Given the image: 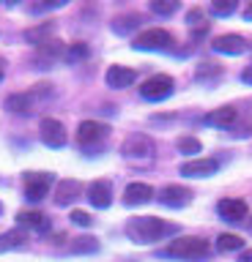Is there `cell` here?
Here are the masks:
<instances>
[{
    "label": "cell",
    "instance_id": "5",
    "mask_svg": "<svg viewBox=\"0 0 252 262\" xmlns=\"http://www.w3.org/2000/svg\"><path fill=\"white\" fill-rule=\"evenodd\" d=\"M55 183V178L50 172H28L25 175V196L30 202H38L50 194V188Z\"/></svg>",
    "mask_w": 252,
    "mask_h": 262
},
{
    "label": "cell",
    "instance_id": "35",
    "mask_svg": "<svg viewBox=\"0 0 252 262\" xmlns=\"http://www.w3.org/2000/svg\"><path fill=\"white\" fill-rule=\"evenodd\" d=\"M3 77H6V60L0 57V82H3Z\"/></svg>",
    "mask_w": 252,
    "mask_h": 262
},
{
    "label": "cell",
    "instance_id": "36",
    "mask_svg": "<svg viewBox=\"0 0 252 262\" xmlns=\"http://www.w3.org/2000/svg\"><path fill=\"white\" fill-rule=\"evenodd\" d=\"M0 213H3V205H0Z\"/></svg>",
    "mask_w": 252,
    "mask_h": 262
},
{
    "label": "cell",
    "instance_id": "6",
    "mask_svg": "<svg viewBox=\"0 0 252 262\" xmlns=\"http://www.w3.org/2000/svg\"><path fill=\"white\" fill-rule=\"evenodd\" d=\"M110 134V126H104L99 120H83L77 126V142L83 147H91L96 142H102V139H107Z\"/></svg>",
    "mask_w": 252,
    "mask_h": 262
},
{
    "label": "cell",
    "instance_id": "29",
    "mask_svg": "<svg viewBox=\"0 0 252 262\" xmlns=\"http://www.w3.org/2000/svg\"><path fill=\"white\" fill-rule=\"evenodd\" d=\"M178 150H181V153H200V142H198V139H195V137H181V139H178Z\"/></svg>",
    "mask_w": 252,
    "mask_h": 262
},
{
    "label": "cell",
    "instance_id": "9",
    "mask_svg": "<svg viewBox=\"0 0 252 262\" xmlns=\"http://www.w3.org/2000/svg\"><path fill=\"white\" fill-rule=\"evenodd\" d=\"M217 210H219V216H222L225 221H233V224H239V221L247 219V202L244 200H236V196H227V200H219L217 205Z\"/></svg>",
    "mask_w": 252,
    "mask_h": 262
},
{
    "label": "cell",
    "instance_id": "31",
    "mask_svg": "<svg viewBox=\"0 0 252 262\" xmlns=\"http://www.w3.org/2000/svg\"><path fill=\"white\" fill-rule=\"evenodd\" d=\"M186 19H189V25H198L203 19V11H200V8H192V11L186 14Z\"/></svg>",
    "mask_w": 252,
    "mask_h": 262
},
{
    "label": "cell",
    "instance_id": "14",
    "mask_svg": "<svg viewBox=\"0 0 252 262\" xmlns=\"http://www.w3.org/2000/svg\"><path fill=\"white\" fill-rule=\"evenodd\" d=\"M88 200H91L93 208H110V202H112L110 180H93V183L88 186Z\"/></svg>",
    "mask_w": 252,
    "mask_h": 262
},
{
    "label": "cell",
    "instance_id": "32",
    "mask_svg": "<svg viewBox=\"0 0 252 262\" xmlns=\"http://www.w3.org/2000/svg\"><path fill=\"white\" fill-rule=\"evenodd\" d=\"M239 262H252V249H249V251H241V257H239Z\"/></svg>",
    "mask_w": 252,
    "mask_h": 262
},
{
    "label": "cell",
    "instance_id": "12",
    "mask_svg": "<svg viewBox=\"0 0 252 262\" xmlns=\"http://www.w3.org/2000/svg\"><path fill=\"white\" fill-rule=\"evenodd\" d=\"M211 49L219 52V55H241V52H247V41H244L241 36H236V33H227V36L214 38Z\"/></svg>",
    "mask_w": 252,
    "mask_h": 262
},
{
    "label": "cell",
    "instance_id": "25",
    "mask_svg": "<svg viewBox=\"0 0 252 262\" xmlns=\"http://www.w3.org/2000/svg\"><path fill=\"white\" fill-rule=\"evenodd\" d=\"M151 11H153V14H162V16L176 14V11H178V0H153V3H151Z\"/></svg>",
    "mask_w": 252,
    "mask_h": 262
},
{
    "label": "cell",
    "instance_id": "10",
    "mask_svg": "<svg viewBox=\"0 0 252 262\" xmlns=\"http://www.w3.org/2000/svg\"><path fill=\"white\" fill-rule=\"evenodd\" d=\"M219 169L217 159H195V161H184L181 164V175L186 178H208Z\"/></svg>",
    "mask_w": 252,
    "mask_h": 262
},
{
    "label": "cell",
    "instance_id": "17",
    "mask_svg": "<svg viewBox=\"0 0 252 262\" xmlns=\"http://www.w3.org/2000/svg\"><path fill=\"white\" fill-rule=\"evenodd\" d=\"M80 191H83V183L80 180H61L58 188H55V202L58 205H71L80 196Z\"/></svg>",
    "mask_w": 252,
    "mask_h": 262
},
{
    "label": "cell",
    "instance_id": "15",
    "mask_svg": "<svg viewBox=\"0 0 252 262\" xmlns=\"http://www.w3.org/2000/svg\"><path fill=\"white\" fill-rule=\"evenodd\" d=\"M17 221H20V229L28 227V229H33V232H47V229H50V219L38 210H20Z\"/></svg>",
    "mask_w": 252,
    "mask_h": 262
},
{
    "label": "cell",
    "instance_id": "28",
    "mask_svg": "<svg viewBox=\"0 0 252 262\" xmlns=\"http://www.w3.org/2000/svg\"><path fill=\"white\" fill-rule=\"evenodd\" d=\"M211 11H214L217 16H227L236 11V0H214L211 3Z\"/></svg>",
    "mask_w": 252,
    "mask_h": 262
},
{
    "label": "cell",
    "instance_id": "27",
    "mask_svg": "<svg viewBox=\"0 0 252 262\" xmlns=\"http://www.w3.org/2000/svg\"><path fill=\"white\" fill-rule=\"evenodd\" d=\"M91 55V49H88V44H83V41H77V44H71L69 49H66V60H83V57H88Z\"/></svg>",
    "mask_w": 252,
    "mask_h": 262
},
{
    "label": "cell",
    "instance_id": "30",
    "mask_svg": "<svg viewBox=\"0 0 252 262\" xmlns=\"http://www.w3.org/2000/svg\"><path fill=\"white\" fill-rule=\"evenodd\" d=\"M71 221H74V224L77 227H91L93 224V219L91 216H88V213L85 210H71V216H69Z\"/></svg>",
    "mask_w": 252,
    "mask_h": 262
},
{
    "label": "cell",
    "instance_id": "23",
    "mask_svg": "<svg viewBox=\"0 0 252 262\" xmlns=\"http://www.w3.org/2000/svg\"><path fill=\"white\" fill-rule=\"evenodd\" d=\"M217 249L219 251H241L244 249V241H241L239 235H233V232H225V235L217 237Z\"/></svg>",
    "mask_w": 252,
    "mask_h": 262
},
{
    "label": "cell",
    "instance_id": "13",
    "mask_svg": "<svg viewBox=\"0 0 252 262\" xmlns=\"http://www.w3.org/2000/svg\"><path fill=\"white\" fill-rule=\"evenodd\" d=\"M104 79H107V85L110 88H129V85H134V79H137V71L134 69H126V66H110L107 74H104Z\"/></svg>",
    "mask_w": 252,
    "mask_h": 262
},
{
    "label": "cell",
    "instance_id": "11",
    "mask_svg": "<svg viewBox=\"0 0 252 262\" xmlns=\"http://www.w3.org/2000/svg\"><path fill=\"white\" fill-rule=\"evenodd\" d=\"M192 200V191L184 186H165L159 191V202L167 205V208H184V205H189Z\"/></svg>",
    "mask_w": 252,
    "mask_h": 262
},
{
    "label": "cell",
    "instance_id": "8",
    "mask_svg": "<svg viewBox=\"0 0 252 262\" xmlns=\"http://www.w3.org/2000/svg\"><path fill=\"white\" fill-rule=\"evenodd\" d=\"M121 153L126 159H148V156H153V142L145 134H132L121 147Z\"/></svg>",
    "mask_w": 252,
    "mask_h": 262
},
{
    "label": "cell",
    "instance_id": "19",
    "mask_svg": "<svg viewBox=\"0 0 252 262\" xmlns=\"http://www.w3.org/2000/svg\"><path fill=\"white\" fill-rule=\"evenodd\" d=\"M25 243H28L25 229H9V232L0 235V254H3V251H14V249H22Z\"/></svg>",
    "mask_w": 252,
    "mask_h": 262
},
{
    "label": "cell",
    "instance_id": "22",
    "mask_svg": "<svg viewBox=\"0 0 252 262\" xmlns=\"http://www.w3.org/2000/svg\"><path fill=\"white\" fill-rule=\"evenodd\" d=\"M71 251L74 254H93V251H99V241L91 237V235L74 237V241H71Z\"/></svg>",
    "mask_w": 252,
    "mask_h": 262
},
{
    "label": "cell",
    "instance_id": "26",
    "mask_svg": "<svg viewBox=\"0 0 252 262\" xmlns=\"http://www.w3.org/2000/svg\"><path fill=\"white\" fill-rule=\"evenodd\" d=\"M137 25H140V16H137V14L121 16V19H115V25H112V30H115V33H129V30H134Z\"/></svg>",
    "mask_w": 252,
    "mask_h": 262
},
{
    "label": "cell",
    "instance_id": "3",
    "mask_svg": "<svg viewBox=\"0 0 252 262\" xmlns=\"http://www.w3.org/2000/svg\"><path fill=\"white\" fill-rule=\"evenodd\" d=\"M173 90H176L173 77H167V74H153L151 79H145L140 85V96L145 101H165V98L173 96Z\"/></svg>",
    "mask_w": 252,
    "mask_h": 262
},
{
    "label": "cell",
    "instance_id": "18",
    "mask_svg": "<svg viewBox=\"0 0 252 262\" xmlns=\"http://www.w3.org/2000/svg\"><path fill=\"white\" fill-rule=\"evenodd\" d=\"M236 118H239V115H236V110L233 106H219V110H211L206 118L208 126H217V128H227V126H233L236 123Z\"/></svg>",
    "mask_w": 252,
    "mask_h": 262
},
{
    "label": "cell",
    "instance_id": "1",
    "mask_svg": "<svg viewBox=\"0 0 252 262\" xmlns=\"http://www.w3.org/2000/svg\"><path fill=\"white\" fill-rule=\"evenodd\" d=\"M178 227L176 224H167V221H162L157 216H137L126 224V235L132 237L134 243H157L162 237L167 235H176Z\"/></svg>",
    "mask_w": 252,
    "mask_h": 262
},
{
    "label": "cell",
    "instance_id": "34",
    "mask_svg": "<svg viewBox=\"0 0 252 262\" xmlns=\"http://www.w3.org/2000/svg\"><path fill=\"white\" fill-rule=\"evenodd\" d=\"M244 19H247V22H252V3H249L247 8H244Z\"/></svg>",
    "mask_w": 252,
    "mask_h": 262
},
{
    "label": "cell",
    "instance_id": "24",
    "mask_svg": "<svg viewBox=\"0 0 252 262\" xmlns=\"http://www.w3.org/2000/svg\"><path fill=\"white\" fill-rule=\"evenodd\" d=\"M222 74V69H219L217 63H200L198 69H195V77H198L200 82L203 79H214V77H219Z\"/></svg>",
    "mask_w": 252,
    "mask_h": 262
},
{
    "label": "cell",
    "instance_id": "20",
    "mask_svg": "<svg viewBox=\"0 0 252 262\" xmlns=\"http://www.w3.org/2000/svg\"><path fill=\"white\" fill-rule=\"evenodd\" d=\"M6 110L17 112V115H30L33 112V96L30 93H14L6 98Z\"/></svg>",
    "mask_w": 252,
    "mask_h": 262
},
{
    "label": "cell",
    "instance_id": "7",
    "mask_svg": "<svg viewBox=\"0 0 252 262\" xmlns=\"http://www.w3.org/2000/svg\"><path fill=\"white\" fill-rule=\"evenodd\" d=\"M38 131H42V142L47 147H63V145H66V128H63L61 120L44 118L42 126H38Z\"/></svg>",
    "mask_w": 252,
    "mask_h": 262
},
{
    "label": "cell",
    "instance_id": "16",
    "mask_svg": "<svg viewBox=\"0 0 252 262\" xmlns=\"http://www.w3.org/2000/svg\"><path fill=\"white\" fill-rule=\"evenodd\" d=\"M153 200V188L148 183H129L124 191V202L126 205H145Z\"/></svg>",
    "mask_w": 252,
    "mask_h": 262
},
{
    "label": "cell",
    "instance_id": "21",
    "mask_svg": "<svg viewBox=\"0 0 252 262\" xmlns=\"http://www.w3.org/2000/svg\"><path fill=\"white\" fill-rule=\"evenodd\" d=\"M52 33H55V22H42L38 28H30V30L25 33V38L30 41V44L42 47V44H47V41H52V38H50Z\"/></svg>",
    "mask_w": 252,
    "mask_h": 262
},
{
    "label": "cell",
    "instance_id": "33",
    "mask_svg": "<svg viewBox=\"0 0 252 262\" xmlns=\"http://www.w3.org/2000/svg\"><path fill=\"white\" fill-rule=\"evenodd\" d=\"M241 79H244V82H249V85H252V66H249V69L241 74Z\"/></svg>",
    "mask_w": 252,
    "mask_h": 262
},
{
    "label": "cell",
    "instance_id": "2",
    "mask_svg": "<svg viewBox=\"0 0 252 262\" xmlns=\"http://www.w3.org/2000/svg\"><path fill=\"white\" fill-rule=\"evenodd\" d=\"M206 254H208V243L203 237H195V235L176 237L165 249V257H176V259H200Z\"/></svg>",
    "mask_w": 252,
    "mask_h": 262
},
{
    "label": "cell",
    "instance_id": "4",
    "mask_svg": "<svg viewBox=\"0 0 252 262\" xmlns=\"http://www.w3.org/2000/svg\"><path fill=\"white\" fill-rule=\"evenodd\" d=\"M173 44V36L162 28H151V30H143L140 36L134 38V49H143V52H159V49H167Z\"/></svg>",
    "mask_w": 252,
    "mask_h": 262
}]
</instances>
